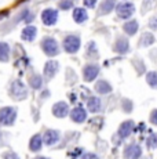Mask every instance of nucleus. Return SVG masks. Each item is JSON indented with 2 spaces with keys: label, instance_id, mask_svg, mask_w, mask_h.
Here are the masks:
<instances>
[{
  "label": "nucleus",
  "instance_id": "1",
  "mask_svg": "<svg viewBox=\"0 0 157 159\" xmlns=\"http://www.w3.org/2000/svg\"><path fill=\"white\" fill-rule=\"evenodd\" d=\"M17 119V109L14 107H3L0 108V123L4 126L14 125Z\"/></svg>",
  "mask_w": 157,
  "mask_h": 159
},
{
  "label": "nucleus",
  "instance_id": "2",
  "mask_svg": "<svg viewBox=\"0 0 157 159\" xmlns=\"http://www.w3.org/2000/svg\"><path fill=\"white\" fill-rule=\"evenodd\" d=\"M41 48H43V51L48 57H55L59 54V46L57 43L55 39H53V38L43 39V42H41Z\"/></svg>",
  "mask_w": 157,
  "mask_h": 159
},
{
  "label": "nucleus",
  "instance_id": "3",
  "mask_svg": "<svg viewBox=\"0 0 157 159\" xmlns=\"http://www.w3.org/2000/svg\"><path fill=\"white\" fill-rule=\"evenodd\" d=\"M80 38L76 35H69L63 39V48H65V51H68L70 54L77 53L78 48H80Z\"/></svg>",
  "mask_w": 157,
  "mask_h": 159
},
{
  "label": "nucleus",
  "instance_id": "4",
  "mask_svg": "<svg viewBox=\"0 0 157 159\" xmlns=\"http://www.w3.org/2000/svg\"><path fill=\"white\" fill-rule=\"evenodd\" d=\"M11 96L15 100H25L28 96V89L21 80H14L11 84Z\"/></svg>",
  "mask_w": 157,
  "mask_h": 159
},
{
  "label": "nucleus",
  "instance_id": "5",
  "mask_svg": "<svg viewBox=\"0 0 157 159\" xmlns=\"http://www.w3.org/2000/svg\"><path fill=\"white\" fill-rule=\"evenodd\" d=\"M114 8H116L117 15H119L121 20H127V18H129L135 11V7H134L132 3H120V4H117Z\"/></svg>",
  "mask_w": 157,
  "mask_h": 159
},
{
  "label": "nucleus",
  "instance_id": "6",
  "mask_svg": "<svg viewBox=\"0 0 157 159\" xmlns=\"http://www.w3.org/2000/svg\"><path fill=\"white\" fill-rule=\"evenodd\" d=\"M41 140H43V144H46L48 147L55 145L57 143L61 140V133H59L58 130H53V129L46 130V133L41 137Z\"/></svg>",
  "mask_w": 157,
  "mask_h": 159
},
{
  "label": "nucleus",
  "instance_id": "7",
  "mask_svg": "<svg viewBox=\"0 0 157 159\" xmlns=\"http://www.w3.org/2000/svg\"><path fill=\"white\" fill-rule=\"evenodd\" d=\"M99 73V66L96 64H87L83 68V78L86 82H92L98 76Z\"/></svg>",
  "mask_w": 157,
  "mask_h": 159
},
{
  "label": "nucleus",
  "instance_id": "8",
  "mask_svg": "<svg viewBox=\"0 0 157 159\" xmlns=\"http://www.w3.org/2000/svg\"><path fill=\"white\" fill-rule=\"evenodd\" d=\"M124 159H139L142 157V148L138 144H129L125 147L124 154H123Z\"/></svg>",
  "mask_w": 157,
  "mask_h": 159
},
{
  "label": "nucleus",
  "instance_id": "9",
  "mask_svg": "<svg viewBox=\"0 0 157 159\" xmlns=\"http://www.w3.org/2000/svg\"><path fill=\"white\" fill-rule=\"evenodd\" d=\"M41 21H43L44 25H54V24L58 21V11L54 10V8H47L41 13Z\"/></svg>",
  "mask_w": 157,
  "mask_h": 159
},
{
  "label": "nucleus",
  "instance_id": "10",
  "mask_svg": "<svg viewBox=\"0 0 157 159\" xmlns=\"http://www.w3.org/2000/svg\"><path fill=\"white\" fill-rule=\"evenodd\" d=\"M134 129H135L134 122L132 120H125V122H123V123L120 125L119 130H117V136H119L121 140H124L132 133V131H134Z\"/></svg>",
  "mask_w": 157,
  "mask_h": 159
},
{
  "label": "nucleus",
  "instance_id": "11",
  "mask_svg": "<svg viewBox=\"0 0 157 159\" xmlns=\"http://www.w3.org/2000/svg\"><path fill=\"white\" fill-rule=\"evenodd\" d=\"M58 69H59L58 61H54V60L47 61L46 65H44V76L47 79H53L55 76V73L58 72Z\"/></svg>",
  "mask_w": 157,
  "mask_h": 159
},
{
  "label": "nucleus",
  "instance_id": "12",
  "mask_svg": "<svg viewBox=\"0 0 157 159\" xmlns=\"http://www.w3.org/2000/svg\"><path fill=\"white\" fill-rule=\"evenodd\" d=\"M70 119L74 123H83L87 119V111L83 107H76V108L72 109L70 112Z\"/></svg>",
  "mask_w": 157,
  "mask_h": 159
},
{
  "label": "nucleus",
  "instance_id": "13",
  "mask_svg": "<svg viewBox=\"0 0 157 159\" xmlns=\"http://www.w3.org/2000/svg\"><path fill=\"white\" fill-rule=\"evenodd\" d=\"M53 114H54V116H57V118H65V116L69 114V105L65 101L55 102L53 107Z\"/></svg>",
  "mask_w": 157,
  "mask_h": 159
},
{
  "label": "nucleus",
  "instance_id": "14",
  "mask_svg": "<svg viewBox=\"0 0 157 159\" xmlns=\"http://www.w3.org/2000/svg\"><path fill=\"white\" fill-rule=\"evenodd\" d=\"M113 50L117 54H125L129 51V42L124 38H119L113 46Z\"/></svg>",
  "mask_w": 157,
  "mask_h": 159
},
{
  "label": "nucleus",
  "instance_id": "15",
  "mask_svg": "<svg viewBox=\"0 0 157 159\" xmlns=\"http://www.w3.org/2000/svg\"><path fill=\"white\" fill-rule=\"evenodd\" d=\"M87 109L92 114H98V112L102 111V101L98 98V97H91L87 101Z\"/></svg>",
  "mask_w": 157,
  "mask_h": 159
},
{
  "label": "nucleus",
  "instance_id": "16",
  "mask_svg": "<svg viewBox=\"0 0 157 159\" xmlns=\"http://www.w3.org/2000/svg\"><path fill=\"white\" fill-rule=\"evenodd\" d=\"M36 35H37V29L32 25H28L25 29L22 30L21 38H22V40H25V42H33L35 38H36Z\"/></svg>",
  "mask_w": 157,
  "mask_h": 159
},
{
  "label": "nucleus",
  "instance_id": "17",
  "mask_svg": "<svg viewBox=\"0 0 157 159\" xmlns=\"http://www.w3.org/2000/svg\"><path fill=\"white\" fill-rule=\"evenodd\" d=\"M43 147V140H41V136L40 134H35V136L31 139L29 141V149L32 152H39Z\"/></svg>",
  "mask_w": 157,
  "mask_h": 159
},
{
  "label": "nucleus",
  "instance_id": "18",
  "mask_svg": "<svg viewBox=\"0 0 157 159\" xmlns=\"http://www.w3.org/2000/svg\"><path fill=\"white\" fill-rule=\"evenodd\" d=\"M95 91L99 94H109L112 91V86L106 80H98L95 84Z\"/></svg>",
  "mask_w": 157,
  "mask_h": 159
},
{
  "label": "nucleus",
  "instance_id": "19",
  "mask_svg": "<svg viewBox=\"0 0 157 159\" xmlns=\"http://www.w3.org/2000/svg\"><path fill=\"white\" fill-rule=\"evenodd\" d=\"M114 7H116V0H104L101 3V7H99V14H109Z\"/></svg>",
  "mask_w": 157,
  "mask_h": 159
},
{
  "label": "nucleus",
  "instance_id": "20",
  "mask_svg": "<svg viewBox=\"0 0 157 159\" xmlns=\"http://www.w3.org/2000/svg\"><path fill=\"white\" fill-rule=\"evenodd\" d=\"M138 28H139V25H138V22L135 20H131V21H127V22L123 25V29H124V32L127 33V35L132 36L137 33Z\"/></svg>",
  "mask_w": 157,
  "mask_h": 159
},
{
  "label": "nucleus",
  "instance_id": "21",
  "mask_svg": "<svg viewBox=\"0 0 157 159\" xmlns=\"http://www.w3.org/2000/svg\"><path fill=\"white\" fill-rule=\"evenodd\" d=\"M10 60V46L0 42V62H8Z\"/></svg>",
  "mask_w": 157,
  "mask_h": 159
},
{
  "label": "nucleus",
  "instance_id": "22",
  "mask_svg": "<svg viewBox=\"0 0 157 159\" xmlns=\"http://www.w3.org/2000/svg\"><path fill=\"white\" fill-rule=\"evenodd\" d=\"M87 18H88V15H87V11L84 8H74L73 10V20L77 24H83Z\"/></svg>",
  "mask_w": 157,
  "mask_h": 159
},
{
  "label": "nucleus",
  "instance_id": "23",
  "mask_svg": "<svg viewBox=\"0 0 157 159\" xmlns=\"http://www.w3.org/2000/svg\"><path fill=\"white\" fill-rule=\"evenodd\" d=\"M29 86L32 89H35V90L41 89V86H43V78L40 75H32L29 78Z\"/></svg>",
  "mask_w": 157,
  "mask_h": 159
},
{
  "label": "nucleus",
  "instance_id": "24",
  "mask_svg": "<svg viewBox=\"0 0 157 159\" xmlns=\"http://www.w3.org/2000/svg\"><path fill=\"white\" fill-rule=\"evenodd\" d=\"M153 43H155V36L152 33H143L141 36V42H139L141 46H150Z\"/></svg>",
  "mask_w": 157,
  "mask_h": 159
},
{
  "label": "nucleus",
  "instance_id": "25",
  "mask_svg": "<svg viewBox=\"0 0 157 159\" xmlns=\"http://www.w3.org/2000/svg\"><path fill=\"white\" fill-rule=\"evenodd\" d=\"M146 82L152 89H157V72H147Z\"/></svg>",
  "mask_w": 157,
  "mask_h": 159
},
{
  "label": "nucleus",
  "instance_id": "26",
  "mask_svg": "<svg viewBox=\"0 0 157 159\" xmlns=\"http://www.w3.org/2000/svg\"><path fill=\"white\" fill-rule=\"evenodd\" d=\"M146 144L149 148H157V133H153L152 136L147 139Z\"/></svg>",
  "mask_w": 157,
  "mask_h": 159
},
{
  "label": "nucleus",
  "instance_id": "27",
  "mask_svg": "<svg viewBox=\"0 0 157 159\" xmlns=\"http://www.w3.org/2000/svg\"><path fill=\"white\" fill-rule=\"evenodd\" d=\"M58 7L61 8V10H69V8L73 7V2H72V0H61Z\"/></svg>",
  "mask_w": 157,
  "mask_h": 159
},
{
  "label": "nucleus",
  "instance_id": "28",
  "mask_svg": "<svg viewBox=\"0 0 157 159\" xmlns=\"http://www.w3.org/2000/svg\"><path fill=\"white\" fill-rule=\"evenodd\" d=\"M123 111H125V112L132 111V104L129 100H124V101H123Z\"/></svg>",
  "mask_w": 157,
  "mask_h": 159
},
{
  "label": "nucleus",
  "instance_id": "29",
  "mask_svg": "<svg viewBox=\"0 0 157 159\" xmlns=\"http://www.w3.org/2000/svg\"><path fill=\"white\" fill-rule=\"evenodd\" d=\"M3 159H19V157H18L15 152L8 151V152H4V154H3Z\"/></svg>",
  "mask_w": 157,
  "mask_h": 159
},
{
  "label": "nucleus",
  "instance_id": "30",
  "mask_svg": "<svg viewBox=\"0 0 157 159\" xmlns=\"http://www.w3.org/2000/svg\"><path fill=\"white\" fill-rule=\"evenodd\" d=\"M81 159H99L96 154H92V152H87V154L81 155Z\"/></svg>",
  "mask_w": 157,
  "mask_h": 159
},
{
  "label": "nucleus",
  "instance_id": "31",
  "mask_svg": "<svg viewBox=\"0 0 157 159\" xmlns=\"http://www.w3.org/2000/svg\"><path fill=\"white\" fill-rule=\"evenodd\" d=\"M150 122L157 126V109H155V111L150 114Z\"/></svg>",
  "mask_w": 157,
  "mask_h": 159
},
{
  "label": "nucleus",
  "instance_id": "32",
  "mask_svg": "<svg viewBox=\"0 0 157 159\" xmlns=\"http://www.w3.org/2000/svg\"><path fill=\"white\" fill-rule=\"evenodd\" d=\"M96 4V0H84V6L90 8H94V6Z\"/></svg>",
  "mask_w": 157,
  "mask_h": 159
},
{
  "label": "nucleus",
  "instance_id": "33",
  "mask_svg": "<svg viewBox=\"0 0 157 159\" xmlns=\"http://www.w3.org/2000/svg\"><path fill=\"white\" fill-rule=\"evenodd\" d=\"M3 145V141H2V133H0V147Z\"/></svg>",
  "mask_w": 157,
  "mask_h": 159
},
{
  "label": "nucleus",
  "instance_id": "34",
  "mask_svg": "<svg viewBox=\"0 0 157 159\" xmlns=\"http://www.w3.org/2000/svg\"><path fill=\"white\" fill-rule=\"evenodd\" d=\"M36 159H48V158H46V157H39V158H36Z\"/></svg>",
  "mask_w": 157,
  "mask_h": 159
}]
</instances>
